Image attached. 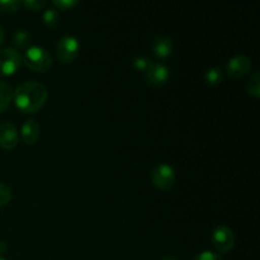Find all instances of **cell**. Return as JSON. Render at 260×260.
Listing matches in <instances>:
<instances>
[{
  "mask_svg": "<svg viewBox=\"0 0 260 260\" xmlns=\"http://www.w3.org/2000/svg\"><path fill=\"white\" fill-rule=\"evenodd\" d=\"M145 79L151 86H160L169 79V69L161 62H152L145 71Z\"/></svg>",
  "mask_w": 260,
  "mask_h": 260,
  "instance_id": "cell-8",
  "label": "cell"
},
{
  "mask_svg": "<svg viewBox=\"0 0 260 260\" xmlns=\"http://www.w3.org/2000/svg\"><path fill=\"white\" fill-rule=\"evenodd\" d=\"M43 23H45L47 27L53 28L58 24V20H60V14H58L57 10L55 8H47V9L43 12Z\"/></svg>",
  "mask_w": 260,
  "mask_h": 260,
  "instance_id": "cell-16",
  "label": "cell"
},
{
  "mask_svg": "<svg viewBox=\"0 0 260 260\" xmlns=\"http://www.w3.org/2000/svg\"><path fill=\"white\" fill-rule=\"evenodd\" d=\"M7 250H8L7 243H4V241H0V255H2V254H4Z\"/></svg>",
  "mask_w": 260,
  "mask_h": 260,
  "instance_id": "cell-23",
  "label": "cell"
},
{
  "mask_svg": "<svg viewBox=\"0 0 260 260\" xmlns=\"http://www.w3.org/2000/svg\"><path fill=\"white\" fill-rule=\"evenodd\" d=\"M151 179L155 187L161 190H168L174 187L177 175H175L172 165L160 162V164L155 165V168L152 169Z\"/></svg>",
  "mask_w": 260,
  "mask_h": 260,
  "instance_id": "cell-3",
  "label": "cell"
},
{
  "mask_svg": "<svg viewBox=\"0 0 260 260\" xmlns=\"http://www.w3.org/2000/svg\"><path fill=\"white\" fill-rule=\"evenodd\" d=\"M194 260H223V259L220 254L215 253V251L206 250V251H202L201 254H198V255L194 258Z\"/></svg>",
  "mask_w": 260,
  "mask_h": 260,
  "instance_id": "cell-22",
  "label": "cell"
},
{
  "mask_svg": "<svg viewBox=\"0 0 260 260\" xmlns=\"http://www.w3.org/2000/svg\"><path fill=\"white\" fill-rule=\"evenodd\" d=\"M22 65V55L15 48L0 50V78L17 73Z\"/></svg>",
  "mask_w": 260,
  "mask_h": 260,
  "instance_id": "cell-4",
  "label": "cell"
},
{
  "mask_svg": "<svg viewBox=\"0 0 260 260\" xmlns=\"http://www.w3.org/2000/svg\"><path fill=\"white\" fill-rule=\"evenodd\" d=\"M160 260H179V259L175 258V256H173V255H165V256H162Z\"/></svg>",
  "mask_w": 260,
  "mask_h": 260,
  "instance_id": "cell-24",
  "label": "cell"
},
{
  "mask_svg": "<svg viewBox=\"0 0 260 260\" xmlns=\"http://www.w3.org/2000/svg\"><path fill=\"white\" fill-rule=\"evenodd\" d=\"M13 93L14 90L10 88V85L0 81V112L5 111L9 107L10 102L13 101Z\"/></svg>",
  "mask_w": 260,
  "mask_h": 260,
  "instance_id": "cell-13",
  "label": "cell"
},
{
  "mask_svg": "<svg viewBox=\"0 0 260 260\" xmlns=\"http://www.w3.org/2000/svg\"><path fill=\"white\" fill-rule=\"evenodd\" d=\"M47 99V89L37 81L22 83L13 93V101H14L15 107L24 114L37 113L45 106Z\"/></svg>",
  "mask_w": 260,
  "mask_h": 260,
  "instance_id": "cell-1",
  "label": "cell"
},
{
  "mask_svg": "<svg viewBox=\"0 0 260 260\" xmlns=\"http://www.w3.org/2000/svg\"><path fill=\"white\" fill-rule=\"evenodd\" d=\"M22 3L18 0H0V12L3 13H15L19 10Z\"/></svg>",
  "mask_w": 260,
  "mask_h": 260,
  "instance_id": "cell-17",
  "label": "cell"
},
{
  "mask_svg": "<svg viewBox=\"0 0 260 260\" xmlns=\"http://www.w3.org/2000/svg\"><path fill=\"white\" fill-rule=\"evenodd\" d=\"M152 51L160 58H167L174 51V43L168 37H159L152 43Z\"/></svg>",
  "mask_w": 260,
  "mask_h": 260,
  "instance_id": "cell-11",
  "label": "cell"
},
{
  "mask_svg": "<svg viewBox=\"0 0 260 260\" xmlns=\"http://www.w3.org/2000/svg\"><path fill=\"white\" fill-rule=\"evenodd\" d=\"M251 70V61L250 58L246 56H235L231 60H229L228 65H226V71L230 78L235 79H243L250 74Z\"/></svg>",
  "mask_w": 260,
  "mask_h": 260,
  "instance_id": "cell-7",
  "label": "cell"
},
{
  "mask_svg": "<svg viewBox=\"0 0 260 260\" xmlns=\"http://www.w3.org/2000/svg\"><path fill=\"white\" fill-rule=\"evenodd\" d=\"M150 63H151V60L147 58L146 56H136V57L134 58V68L136 69V70L146 71L147 68L150 66Z\"/></svg>",
  "mask_w": 260,
  "mask_h": 260,
  "instance_id": "cell-19",
  "label": "cell"
},
{
  "mask_svg": "<svg viewBox=\"0 0 260 260\" xmlns=\"http://www.w3.org/2000/svg\"><path fill=\"white\" fill-rule=\"evenodd\" d=\"M80 45L73 36H65L56 46V56L62 63H71L79 55Z\"/></svg>",
  "mask_w": 260,
  "mask_h": 260,
  "instance_id": "cell-5",
  "label": "cell"
},
{
  "mask_svg": "<svg viewBox=\"0 0 260 260\" xmlns=\"http://www.w3.org/2000/svg\"><path fill=\"white\" fill-rule=\"evenodd\" d=\"M18 145V132L17 128L10 122H2L0 123V147L4 150H14Z\"/></svg>",
  "mask_w": 260,
  "mask_h": 260,
  "instance_id": "cell-9",
  "label": "cell"
},
{
  "mask_svg": "<svg viewBox=\"0 0 260 260\" xmlns=\"http://www.w3.org/2000/svg\"><path fill=\"white\" fill-rule=\"evenodd\" d=\"M246 91L249 95L254 96V98H259L260 96V73L255 71L253 75L250 76L249 81L246 83Z\"/></svg>",
  "mask_w": 260,
  "mask_h": 260,
  "instance_id": "cell-14",
  "label": "cell"
},
{
  "mask_svg": "<svg viewBox=\"0 0 260 260\" xmlns=\"http://www.w3.org/2000/svg\"><path fill=\"white\" fill-rule=\"evenodd\" d=\"M3 42H4V30L0 28V46L3 45Z\"/></svg>",
  "mask_w": 260,
  "mask_h": 260,
  "instance_id": "cell-25",
  "label": "cell"
},
{
  "mask_svg": "<svg viewBox=\"0 0 260 260\" xmlns=\"http://www.w3.org/2000/svg\"><path fill=\"white\" fill-rule=\"evenodd\" d=\"M221 80H222V71L220 68H211L206 71L205 81L208 85H218Z\"/></svg>",
  "mask_w": 260,
  "mask_h": 260,
  "instance_id": "cell-15",
  "label": "cell"
},
{
  "mask_svg": "<svg viewBox=\"0 0 260 260\" xmlns=\"http://www.w3.org/2000/svg\"><path fill=\"white\" fill-rule=\"evenodd\" d=\"M0 260H5V259H4V258H3V256H2V255H0Z\"/></svg>",
  "mask_w": 260,
  "mask_h": 260,
  "instance_id": "cell-26",
  "label": "cell"
},
{
  "mask_svg": "<svg viewBox=\"0 0 260 260\" xmlns=\"http://www.w3.org/2000/svg\"><path fill=\"white\" fill-rule=\"evenodd\" d=\"M211 241H212L213 248L218 253L225 254L229 253L235 245V235H234V231L230 228L221 225L213 230Z\"/></svg>",
  "mask_w": 260,
  "mask_h": 260,
  "instance_id": "cell-6",
  "label": "cell"
},
{
  "mask_svg": "<svg viewBox=\"0 0 260 260\" xmlns=\"http://www.w3.org/2000/svg\"><path fill=\"white\" fill-rule=\"evenodd\" d=\"M22 63H24L29 70L35 73H46L52 66V57L45 48L35 46L25 51L24 56L22 57Z\"/></svg>",
  "mask_w": 260,
  "mask_h": 260,
  "instance_id": "cell-2",
  "label": "cell"
},
{
  "mask_svg": "<svg viewBox=\"0 0 260 260\" xmlns=\"http://www.w3.org/2000/svg\"><path fill=\"white\" fill-rule=\"evenodd\" d=\"M27 9L32 10V12H36V10H41L47 5V2L45 0H24L22 3Z\"/></svg>",
  "mask_w": 260,
  "mask_h": 260,
  "instance_id": "cell-20",
  "label": "cell"
},
{
  "mask_svg": "<svg viewBox=\"0 0 260 260\" xmlns=\"http://www.w3.org/2000/svg\"><path fill=\"white\" fill-rule=\"evenodd\" d=\"M12 189L8 185H5L4 183H0V207L8 205L12 201Z\"/></svg>",
  "mask_w": 260,
  "mask_h": 260,
  "instance_id": "cell-18",
  "label": "cell"
},
{
  "mask_svg": "<svg viewBox=\"0 0 260 260\" xmlns=\"http://www.w3.org/2000/svg\"><path fill=\"white\" fill-rule=\"evenodd\" d=\"M40 124L35 119H27L22 126V139L27 145H35L40 139Z\"/></svg>",
  "mask_w": 260,
  "mask_h": 260,
  "instance_id": "cell-10",
  "label": "cell"
},
{
  "mask_svg": "<svg viewBox=\"0 0 260 260\" xmlns=\"http://www.w3.org/2000/svg\"><path fill=\"white\" fill-rule=\"evenodd\" d=\"M52 4L57 8L58 10H70L75 5L79 4L78 0H53Z\"/></svg>",
  "mask_w": 260,
  "mask_h": 260,
  "instance_id": "cell-21",
  "label": "cell"
},
{
  "mask_svg": "<svg viewBox=\"0 0 260 260\" xmlns=\"http://www.w3.org/2000/svg\"><path fill=\"white\" fill-rule=\"evenodd\" d=\"M30 40H32V36L28 30L18 29L13 36V46L15 47V50H23L29 45Z\"/></svg>",
  "mask_w": 260,
  "mask_h": 260,
  "instance_id": "cell-12",
  "label": "cell"
}]
</instances>
